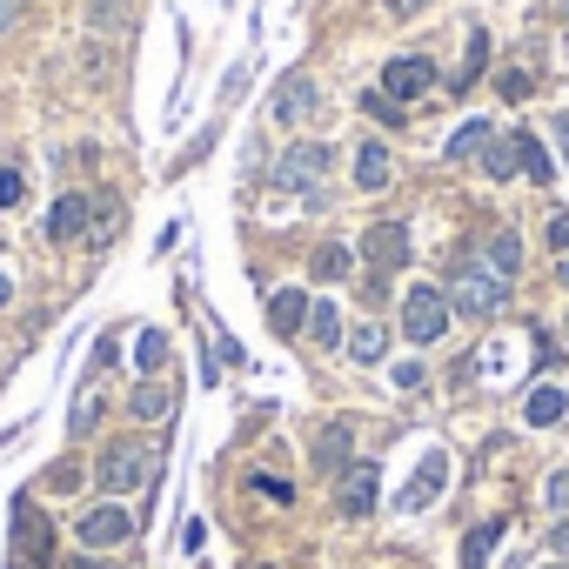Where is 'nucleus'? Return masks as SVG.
Returning a JSON list of instances; mask_svg holds the SVG:
<instances>
[{
    "label": "nucleus",
    "mask_w": 569,
    "mask_h": 569,
    "mask_svg": "<svg viewBox=\"0 0 569 569\" xmlns=\"http://www.w3.org/2000/svg\"><path fill=\"white\" fill-rule=\"evenodd\" d=\"M562 416H569V389H556V382L529 389V402H522V422H529V429H556Z\"/></svg>",
    "instance_id": "12"
},
{
    "label": "nucleus",
    "mask_w": 569,
    "mask_h": 569,
    "mask_svg": "<svg viewBox=\"0 0 569 569\" xmlns=\"http://www.w3.org/2000/svg\"><path fill=\"white\" fill-rule=\"evenodd\" d=\"M396 389H422V362H402L396 369Z\"/></svg>",
    "instance_id": "37"
},
{
    "label": "nucleus",
    "mask_w": 569,
    "mask_h": 569,
    "mask_svg": "<svg viewBox=\"0 0 569 569\" xmlns=\"http://www.w3.org/2000/svg\"><path fill=\"white\" fill-rule=\"evenodd\" d=\"M121 221H128L121 194H108V188H101V194H88V228H94V241H101V248L121 234Z\"/></svg>",
    "instance_id": "15"
},
{
    "label": "nucleus",
    "mask_w": 569,
    "mask_h": 569,
    "mask_svg": "<svg viewBox=\"0 0 569 569\" xmlns=\"http://www.w3.org/2000/svg\"><path fill=\"white\" fill-rule=\"evenodd\" d=\"M14 569H21V562H14Z\"/></svg>",
    "instance_id": "49"
},
{
    "label": "nucleus",
    "mask_w": 569,
    "mask_h": 569,
    "mask_svg": "<svg viewBox=\"0 0 569 569\" xmlns=\"http://www.w3.org/2000/svg\"><path fill=\"white\" fill-rule=\"evenodd\" d=\"M362 261H369L376 274L402 268V261H409V221H376V228L362 234Z\"/></svg>",
    "instance_id": "6"
},
{
    "label": "nucleus",
    "mask_w": 569,
    "mask_h": 569,
    "mask_svg": "<svg viewBox=\"0 0 569 569\" xmlns=\"http://www.w3.org/2000/svg\"><path fill=\"white\" fill-rule=\"evenodd\" d=\"M476 161H482V174H489V181H509V168H516V148H509V141H489Z\"/></svg>",
    "instance_id": "29"
},
{
    "label": "nucleus",
    "mask_w": 569,
    "mask_h": 569,
    "mask_svg": "<svg viewBox=\"0 0 569 569\" xmlns=\"http://www.w3.org/2000/svg\"><path fill=\"white\" fill-rule=\"evenodd\" d=\"M154 476V449L141 442V436H121V442H108L101 449V462H94V482H101V496H128V489H141Z\"/></svg>",
    "instance_id": "2"
},
{
    "label": "nucleus",
    "mask_w": 569,
    "mask_h": 569,
    "mask_svg": "<svg viewBox=\"0 0 569 569\" xmlns=\"http://www.w3.org/2000/svg\"><path fill=\"white\" fill-rule=\"evenodd\" d=\"M349 268H356V254H349L342 241H322V248H316V281H342Z\"/></svg>",
    "instance_id": "26"
},
{
    "label": "nucleus",
    "mask_w": 569,
    "mask_h": 569,
    "mask_svg": "<svg viewBox=\"0 0 569 569\" xmlns=\"http://www.w3.org/2000/svg\"><path fill=\"white\" fill-rule=\"evenodd\" d=\"M128 409H134V422H168V416H174V389H168V382H141V389L128 396Z\"/></svg>",
    "instance_id": "16"
},
{
    "label": "nucleus",
    "mask_w": 569,
    "mask_h": 569,
    "mask_svg": "<svg viewBox=\"0 0 569 569\" xmlns=\"http://www.w3.org/2000/svg\"><path fill=\"white\" fill-rule=\"evenodd\" d=\"M556 274H562V289H569V254H562V268H556Z\"/></svg>",
    "instance_id": "44"
},
{
    "label": "nucleus",
    "mask_w": 569,
    "mask_h": 569,
    "mask_svg": "<svg viewBox=\"0 0 569 569\" xmlns=\"http://www.w3.org/2000/svg\"><path fill=\"white\" fill-rule=\"evenodd\" d=\"M28 201V181H21V168H0V208H21Z\"/></svg>",
    "instance_id": "31"
},
{
    "label": "nucleus",
    "mask_w": 569,
    "mask_h": 569,
    "mask_svg": "<svg viewBox=\"0 0 569 569\" xmlns=\"http://www.w3.org/2000/svg\"><path fill=\"white\" fill-rule=\"evenodd\" d=\"M342 462H349V422H329L316 442V469H342Z\"/></svg>",
    "instance_id": "25"
},
{
    "label": "nucleus",
    "mask_w": 569,
    "mask_h": 569,
    "mask_svg": "<svg viewBox=\"0 0 569 569\" xmlns=\"http://www.w3.org/2000/svg\"><path fill=\"white\" fill-rule=\"evenodd\" d=\"M322 174H329V148H322V141H296L289 154L274 161V181H281V188H316Z\"/></svg>",
    "instance_id": "7"
},
{
    "label": "nucleus",
    "mask_w": 569,
    "mask_h": 569,
    "mask_svg": "<svg viewBox=\"0 0 569 569\" xmlns=\"http://www.w3.org/2000/svg\"><path fill=\"white\" fill-rule=\"evenodd\" d=\"M14 556H21V569H48L54 562V529H48V516L34 502H14Z\"/></svg>",
    "instance_id": "4"
},
{
    "label": "nucleus",
    "mask_w": 569,
    "mask_h": 569,
    "mask_svg": "<svg viewBox=\"0 0 569 569\" xmlns=\"http://www.w3.org/2000/svg\"><path fill=\"white\" fill-rule=\"evenodd\" d=\"M542 502H549V509H569V469H556V476H549V489H542Z\"/></svg>",
    "instance_id": "32"
},
{
    "label": "nucleus",
    "mask_w": 569,
    "mask_h": 569,
    "mask_svg": "<svg viewBox=\"0 0 569 569\" xmlns=\"http://www.w3.org/2000/svg\"><path fill=\"white\" fill-rule=\"evenodd\" d=\"M254 489H261L268 502H296V489H289V482H281V476H254Z\"/></svg>",
    "instance_id": "33"
},
{
    "label": "nucleus",
    "mask_w": 569,
    "mask_h": 569,
    "mask_svg": "<svg viewBox=\"0 0 569 569\" xmlns=\"http://www.w3.org/2000/svg\"><path fill=\"white\" fill-rule=\"evenodd\" d=\"M549 569H569V562H549Z\"/></svg>",
    "instance_id": "46"
},
{
    "label": "nucleus",
    "mask_w": 569,
    "mask_h": 569,
    "mask_svg": "<svg viewBox=\"0 0 569 569\" xmlns=\"http://www.w3.org/2000/svg\"><path fill=\"white\" fill-rule=\"evenodd\" d=\"M48 234H54V241L88 234V194H61V201L48 208Z\"/></svg>",
    "instance_id": "14"
},
{
    "label": "nucleus",
    "mask_w": 569,
    "mask_h": 569,
    "mask_svg": "<svg viewBox=\"0 0 569 569\" xmlns=\"http://www.w3.org/2000/svg\"><path fill=\"white\" fill-rule=\"evenodd\" d=\"M509 302V281L482 261V254H462L456 261V289H449V309L456 316H496Z\"/></svg>",
    "instance_id": "1"
},
{
    "label": "nucleus",
    "mask_w": 569,
    "mask_h": 569,
    "mask_svg": "<svg viewBox=\"0 0 569 569\" xmlns=\"http://www.w3.org/2000/svg\"><path fill=\"white\" fill-rule=\"evenodd\" d=\"M502 542V522H476L462 536V569H489V549Z\"/></svg>",
    "instance_id": "21"
},
{
    "label": "nucleus",
    "mask_w": 569,
    "mask_h": 569,
    "mask_svg": "<svg viewBox=\"0 0 569 569\" xmlns=\"http://www.w3.org/2000/svg\"><path fill=\"white\" fill-rule=\"evenodd\" d=\"M549 241H556V254H569V214H556V221H549Z\"/></svg>",
    "instance_id": "39"
},
{
    "label": "nucleus",
    "mask_w": 569,
    "mask_h": 569,
    "mask_svg": "<svg viewBox=\"0 0 569 569\" xmlns=\"http://www.w3.org/2000/svg\"><path fill=\"white\" fill-rule=\"evenodd\" d=\"M362 114H376L382 128H402V101H389L382 88H376V94H362Z\"/></svg>",
    "instance_id": "30"
},
{
    "label": "nucleus",
    "mask_w": 569,
    "mask_h": 569,
    "mask_svg": "<svg viewBox=\"0 0 569 569\" xmlns=\"http://www.w3.org/2000/svg\"><path fill=\"white\" fill-rule=\"evenodd\" d=\"M509 148H516V168H522L529 181H556V161H549V148H542L529 128H516V134H509Z\"/></svg>",
    "instance_id": "13"
},
{
    "label": "nucleus",
    "mask_w": 569,
    "mask_h": 569,
    "mask_svg": "<svg viewBox=\"0 0 569 569\" xmlns=\"http://www.w3.org/2000/svg\"><path fill=\"white\" fill-rule=\"evenodd\" d=\"M74 482H81V469H74V462H61V469L48 476V489H74Z\"/></svg>",
    "instance_id": "38"
},
{
    "label": "nucleus",
    "mask_w": 569,
    "mask_h": 569,
    "mask_svg": "<svg viewBox=\"0 0 569 569\" xmlns=\"http://www.w3.org/2000/svg\"><path fill=\"white\" fill-rule=\"evenodd\" d=\"M482 68H489V34L476 28V34H469V61H462L456 74H449V88H456V94H469V88L482 81Z\"/></svg>",
    "instance_id": "20"
},
{
    "label": "nucleus",
    "mask_w": 569,
    "mask_h": 569,
    "mask_svg": "<svg viewBox=\"0 0 569 569\" xmlns=\"http://www.w3.org/2000/svg\"><path fill=\"white\" fill-rule=\"evenodd\" d=\"M562 21H569V8H562Z\"/></svg>",
    "instance_id": "47"
},
{
    "label": "nucleus",
    "mask_w": 569,
    "mask_h": 569,
    "mask_svg": "<svg viewBox=\"0 0 569 569\" xmlns=\"http://www.w3.org/2000/svg\"><path fill=\"white\" fill-rule=\"evenodd\" d=\"M8 302H14V274H8V268H0V309H8Z\"/></svg>",
    "instance_id": "41"
},
{
    "label": "nucleus",
    "mask_w": 569,
    "mask_h": 569,
    "mask_svg": "<svg viewBox=\"0 0 569 569\" xmlns=\"http://www.w3.org/2000/svg\"><path fill=\"white\" fill-rule=\"evenodd\" d=\"M562 336H569V322H562Z\"/></svg>",
    "instance_id": "48"
},
{
    "label": "nucleus",
    "mask_w": 569,
    "mask_h": 569,
    "mask_svg": "<svg viewBox=\"0 0 569 569\" xmlns=\"http://www.w3.org/2000/svg\"><path fill=\"white\" fill-rule=\"evenodd\" d=\"M309 342H316V349H342V342H349L336 302H309Z\"/></svg>",
    "instance_id": "18"
},
{
    "label": "nucleus",
    "mask_w": 569,
    "mask_h": 569,
    "mask_svg": "<svg viewBox=\"0 0 569 569\" xmlns=\"http://www.w3.org/2000/svg\"><path fill=\"white\" fill-rule=\"evenodd\" d=\"M549 542H556V549H562V556H569V522H562V529H556V536H549Z\"/></svg>",
    "instance_id": "43"
},
{
    "label": "nucleus",
    "mask_w": 569,
    "mask_h": 569,
    "mask_svg": "<svg viewBox=\"0 0 569 569\" xmlns=\"http://www.w3.org/2000/svg\"><path fill=\"white\" fill-rule=\"evenodd\" d=\"M309 108H316V88H309L302 74H289V81L274 88V121H302Z\"/></svg>",
    "instance_id": "17"
},
{
    "label": "nucleus",
    "mask_w": 569,
    "mask_h": 569,
    "mask_svg": "<svg viewBox=\"0 0 569 569\" xmlns=\"http://www.w3.org/2000/svg\"><path fill=\"white\" fill-rule=\"evenodd\" d=\"M201 542H208V522H201V516H188V522H181V549H188V556H194V549H201Z\"/></svg>",
    "instance_id": "34"
},
{
    "label": "nucleus",
    "mask_w": 569,
    "mask_h": 569,
    "mask_svg": "<svg viewBox=\"0 0 569 569\" xmlns=\"http://www.w3.org/2000/svg\"><path fill=\"white\" fill-rule=\"evenodd\" d=\"M302 316H309L302 289H289V296H274V302H268V322H274V336H296V329H302Z\"/></svg>",
    "instance_id": "22"
},
{
    "label": "nucleus",
    "mask_w": 569,
    "mask_h": 569,
    "mask_svg": "<svg viewBox=\"0 0 569 569\" xmlns=\"http://www.w3.org/2000/svg\"><path fill=\"white\" fill-rule=\"evenodd\" d=\"M88 569H114V562H88Z\"/></svg>",
    "instance_id": "45"
},
{
    "label": "nucleus",
    "mask_w": 569,
    "mask_h": 569,
    "mask_svg": "<svg viewBox=\"0 0 569 569\" xmlns=\"http://www.w3.org/2000/svg\"><path fill=\"white\" fill-rule=\"evenodd\" d=\"M529 88H536V81H529V74H502V101H522V94H529Z\"/></svg>",
    "instance_id": "35"
},
{
    "label": "nucleus",
    "mask_w": 569,
    "mask_h": 569,
    "mask_svg": "<svg viewBox=\"0 0 569 569\" xmlns=\"http://www.w3.org/2000/svg\"><path fill=\"white\" fill-rule=\"evenodd\" d=\"M449 316H456V309H449V296H442V289H429V281H416V289L402 296V336H409V342H422V349L449 336Z\"/></svg>",
    "instance_id": "3"
},
{
    "label": "nucleus",
    "mask_w": 569,
    "mask_h": 569,
    "mask_svg": "<svg viewBox=\"0 0 569 569\" xmlns=\"http://www.w3.org/2000/svg\"><path fill=\"white\" fill-rule=\"evenodd\" d=\"M389 181H396L389 148H382V141H362V148H356V188H362V194H382Z\"/></svg>",
    "instance_id": "11"
},
{
    "label": "nucleus",
    "mask_w": 569,
    "mask_h": 569,
    "mask_svg": "<svg viewBox=\"0 0 569 569\" xmlns=\"http://www.w3.org/2000/svg\"><path fill=\"white\" fill-rule=\"evenodd\" d=\"M429 88H436V68H429L422 54H396V61L382 68V94H389V101H422Z\"/></svg>",
    "instance_id": "5"
},
{
    "label": "nucleus",
    "mask_w": 569,
    "mask_h": 569,
    "mask_svg": "<svg viewBox=\"0 0 569 569\" xmlns=\"http://www.w3.org/2000/svg\"><path fill=\"white\" fill-rule=\"evenodd\" d=\"M349 356H356V362H382V356H389V329H376V322H362V329L349 336Z\"/></svg>",
    "instance_id": "27"
},
{
    "label": "nucleus",
    "mask_w": 569,
    "mask_h": 569,
    "mask_svg": "<svg viewBox=\"0 0 569 569\" xmlns=\"http://www.w3.org/2000/svg\"><path fill=\"white\" fill-rule=\"evenodd\" d=\"M502 281H516V268H522V241H516V228H496L489 234V254H482Z\"/></svg>",
    "instance_id": "19"
},
{
    "label": "nucleus",
    "mask_w": 569,
    "mask_h": 569,
    "mask_svg": "<svg viewBox=\"0 0 569 569\" xmlns=\"http://www.w3.org/2000/svg\"><path fill=\"white\" fill-rule=\"evenodd\" d=\"M442 482H449V456H442V449H429V456L416 462L409 489H402V509H409V516H416V509H429V502L442 496Z\"/></svg>",
    "instance_id": "9"
},
{
    "label": "nucleus",
    "mask_w": 569,
    "mask_h": 569,
    "mask_svg": "<svg viewBox=\"0 0 569 569\" xmlns=\"http://www.w3.org/2000/svg\"><path fill=\"white\" fill-rule=\"evenodd\" d=\"M161 362H168V336H161V329H141V342H134V369L154 376Z\"/></svg>",
    "instance_id": "28"
},
{
    "label": "nucleus",
    "mask_w": 569,
    "mask_h": 569,
    "mask_svg": "<svg viewBox=\"0 0 569 569\" xmlns=\"http://www.w3.org/2000/svg\"><path fill=\"white\" fill-rule=\"evenodd\" d=\"M549 134H556V154H562V168H569V114H556V121H549Z\"/></svg>",
    "instance_id": "36"
},
{
    "label": "nucleus",
    "mask_w": 569,
    "mask_h": 569,
    "mask_svg": "<svg viewBox=\"0 0 569 569\" xmlns=\"http://www.w3.org/2000/svg\"><path fill=\"white\" fill-rule=\"evenodd\" d=\"M14 28V0H0V34H8Z\"/></svg>",
    "instance_id": "42"
},
{
    "label": "nucleus",
    "mask_w": 569,
    "mask_h": 569,
    "mask_svg": "<svg viewBox=\"0 0 569 569\" xmlns=\"http://www.w3.org/2000/svg\"><path fill=\"white\" fill-rule=\"evenodd\" d=\"M81 549H114V542H128L134 536V522H128V509H114V502H101V509H88L81 516Z\"/></svg>",
    "instance_id": "8"
},
{
    "label": "nucleus",
    "mask_w": 569,
    "mask_h": 569,
    "mask_svg": "<svg viewBox=\"0 0 569 569\" xmlns=\"http://www.w3.org/2000/svg\"><path fill=\"white\" fill-rule=\"evenodd\" d=\"M376 489H382V482H376V462H356V469H342V489H336V509L362 522V516L376 509Z\"/></svg>",
    "instance_id": "10"
},
{
    "label": "nucleus",
    "mask_w": 569,
    "mask_h": 569,
    "mask_svg": "<svg viewBox=\"0 0 569 569\" xmlns=\"http://www.w3.org/2000/svg\"><path fill=\"white\" fill-rule=\"evenodd\" d=\"M482 148H489V121H462V128L449 134V148H442V154H449V161H476Z\"/></svg>",
    "instance_id": "23"
},
{
    "label": "nucleus",
    "mask_w": 569,
    "mask_h": 569,
    "mask_svg": "<svg viewBox=\"0 0 569 569\" xmlns=\"http://www.w3.org/2000/svg\"><path fill=\"white\" fill-rule=\"evenodd\" d=\"M128 14H134V0H88V28H101V34H121Z\"/></svg>",
    "instance_id": "24"
},
{
    "label": "nucleus",
    "mask_w": 569,
    "mask_h": 569,
    "mask_svg": "<svg viewBox=\"0 0 569 569\" xmlns=\"http://www.w3.org/2000/svg\"><path fill=\"white\" fill-rule=\"evenodd\" d=\"M429 0H382V14H422Z\"/></svg>",
    "instance_id": "40"
}]
</instances>
